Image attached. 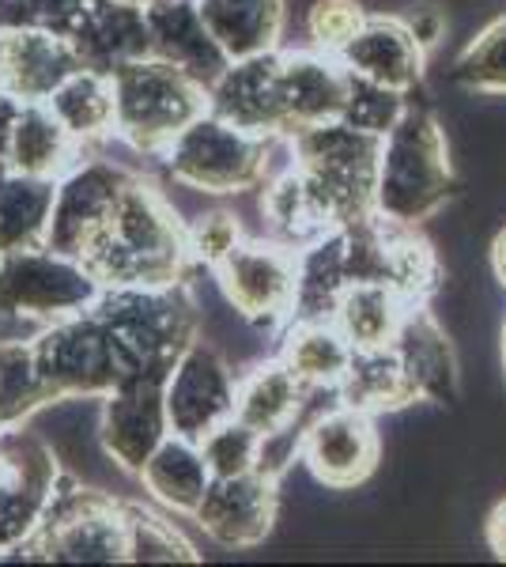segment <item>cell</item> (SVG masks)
<instances>
[{
  "mask_svg": "<svg viewBox=\"0 0 506 567\" xmlns=\"http://www.w3.org/2000/svg\"><path fill=\"white\" fill-rule=\"evenodd\" d=\"M291 148H296V167L314 186L337 227L374 213L382 136L363 133L337 117V122L299 130L291 136Z\"/></svg>",
  "mask_w": 506,
  "mask_h": 567,
  "instance_id": "52a82bcc",
  "label": "cell"
},
{
  "mask_svg": "<svg viewBox=\"0 0 506 567\" xmlns=\"http://www.w3.org/2000/svg\"><path fill=\"white\" fill-rule=\"evenodd\" d=\"M352 284L348 272L344 231L333 227L321 239L299 250V284H296V315L291 322H333L340 296Z\"/></svg>",
  "mask_w": 506,
  "mask_h": 567,
  "instance_id": "4316f807",
  "label": "cell"
},
{
  "mask_svg": "<svg viewBox=\"0 0 506 567\" xmlns=\"http://www.w3.org/2000/svg\"><path fill=\"white\" fill-rule=\"evenodd\" d=\"M61 477L58 451L27 424L0 432V556H16L39 534Z\"/></svg>",
  "mask_w": 506,
  "mask_h": 567,
  "instance_id": "8fae6325",
  "label": "cell"
},
{
  "mask_svg": "<svg viewBox=\"0 0 506 567\" xmlns=\"http://www.w3.org/2000/svg\"><path fill=\"white\" fill-rule=\"evenodd\" d=\"M114 84V136L141 155H163L193 117L208 110V87L159 58L128 61Z\"/></svg>",
  "mask_w": 506,
  "mask_h": 567,
  "instance_id": "277c9868",
  "label": "cell"
},
{
  "mask_svg": "<svg viewBox=\"0 0 506 567\" xmlns=\"http://www.w3.org/2000/svg\"><path fill=\"white\" fill-rule=\"evenodd\" d=\"M344 99L348 69L340 65L333 53H280V114L288 136L321 122H337L344 114Z\"/></svg>",
  "mask_w": 506,
  "mask_h": 567,
  "instance_id": "ac0fdd59",
  "label": "cell"
},
{
  "mask_svg": "<svg viewBox=\"0 0 506 567\" xmlns=\"http://www.w3.org/2000/svg\"><path fill=\"white\" fill-rule=\"evenodd\" d=\"M454 80L468 91L506 95V16L487 23L454 61Z\"/></svg>",
  "mask_w": 506,
  "mask_h": 567,
  "instance_id": "e575fe53",
  "label": "cell"
},
{
  "mask_svg": "<svg viewBox=\"0 0 506 567\" xmlns=\"http://www.w3.org/2000/svg\"><path fill=\"white\" fill-rule=\"evenodd\" d=\"M337 393L344 405H355L371 416L416 401L409 390V379H404V368H401L393 344L390 349H352V363H348Z\"/></svg>",
  "mask_w": 506,
  "mask_h": 567,
  "instance_id": "4dcf8cb0",
  "label": "cell"
},
{
  "mask_svg": "<svg viewBox=\"0 0 506 567\" xmlns=\"http://www.w3.org/2000/svg\"><path fill=\"white\" fill-rule=\"evenodd\" d=\"M492 272H495V280L506 288V227H499L495 239H492Z\"/></svg>",
  "mask_w": 506,
  "mask_h": 567,
  "instance_id": "7bdbcfd3",
  "label": "cell"
},
{
  "mask_svg": "<svg viewBox=\"0 0 506 567\" xmlns=\"http://www.w3.org/2000/svg\"><path fill=\"white\" fill-rule=\"evenodd\" d=\"M144 16H148L152 58L182 69L200 87H211L231 65V58L219 50V42L200 20L197 0H163L155 8H144Z\"/></svg>",
  "mask_w": 506,
  "mask_h": 567,
  "instance_id": "7402d4cb",
  "label": "cell"
},
{
  "mask_svg": "<svg viewBox=\"0 0 506 567\" xmlns=\"http://www.w3.org/2000/svg\"><path fill=\"white\" fill-rule=\"evenodd\" d=\"M122 4H133V8H155V4H163V0H122Z\"/></svg>",
  "mask_w": 506,
  "mask_h": 567,
  "instance_id": "ee69618b",
  "label": "cell"
},
{
  "mask_svg": "<svg viewBox=\"0 0 506 567\" xmlns=\"http://www.w3.org/2000/svg\"><path fill=\"white\" fill-rule=\"evenodd\" d=\"M242 239V224L231 208H208L186 219V250L197 269H216Z\"/></svg>",
  "mask_w": 506,
  "mask_h": 567,
  "instance_id": "74e56055",
  "label": "cell"
},
{
  "mask_svg": "<svg viewBox=\"0 0 506 567\" xmlns=\"http://www.w3.org/2000/svg\"><path fill=\"white\" fill-rule=\"evenodd\" d=\"M321 390H307L296 374L288 371V363L280 355H265V360H254L246 371H238V393H235V416L242 424H250L254 432L272 435L288 424H310L326 405H314Z\"/></svg>",
  "mask_w": 506,
  "mask_h": 567,
  "instance_id": "e0dca14e",
  "label": "cell"
},
{
  "mask_svg": "<svg viewBox=\"0 0 506 567\" xmlns=\"http://www.w3.org/2000/svg\"><path fill=\"white\" fill-rule=\"evenodd\" d=\"M91 310L110 326L133 371L159 360H178V352L197 341L200 329V315L186 280L167 284V288H103Z\"/></svg>",
  "mask_w": 506,
  "mask_h": 567,
  "instance_id": "ba28073f",
  "label": "cell"
},
{
  "mask_svg": "<svg viewBox=\"0 0 506 567\" xmlns=\"http://www.w3.org/2000/svg\"><path fill=\"white\" fill-rule=\"evenodd\" d=\"M42 379L58 398H106L125 374H133V363L125 360L122 344L114 341L110 326L95 310L61 318L34 333Z\"/></svg>",
  "mask_w": 506,
  "mask_h": 567,
  "instance_id": "9c48e42d",
  "label": "cell"
},
{
  "mask_svg": "<svg viewBox=\"0 0 506 567\" xmlns=\"http://www.w3.org/2000/svg\"><path fill=\"white\" fill-rule=\"evenodd\" d=\"M423 58L427 50L412 39L401 16H366L355 39L337 53V61L352 76L374 80L382 87L412 95L423 84Z\"/></svg>",
  "mask_w": 506,
  "mask_h": 567,
  "instance_id": "d6986e66",
  "label": "cell"
},
{
  "mask_svg": "<svg viewBox=\"0 0 506 567\" xmlns=\"http://www.w3.org/2000/svg\"><path fill=\"white\" fill-rule=\"evenodd\" d=\"M366 12L359 0H314L307 8V34L321 53H337L355 39V31L363 27Z\"/></svg>",
  "mask_w": 506,
  "mask_h": 567,
  "instance_id": "f35d334b",
  "label": "cell"
},
{
  "mask_svg": "<svg viewBox=\"0 0 506 567\" xmlns=\"http://www.w3.org/2000/svg\"><path fill=\"white\" fill-rule=\"evenodd\" d=\"M16 556L50 564H125V499L64 473L42 529Z\"/></svg>",
  "mask_w": 506,
  "mask_h": 567,
  "instance_id": "8992f818",
  "label": "cell"
},
{
  "mask_svg": "<svg viewBox=\"0 0 506 567\" xmlns=\"http://www.w3.org/2000/svg\"><path fill=\"white\" fill-rule=\"evenodd\" d=\"M276 136L280 133H250L205 110L174 136L159 159L174 186L205 197H235L246 189H261V182L272 175Z\"/></svg>",
  "mask_w": 506,
  "mask_h": 567,
  "instance_id": "3957f363",
  "label": "cell"
},
{
  "mask_svg": "<svg viewBox=\"0 0 506 567\" xmlns=\"http://www.w3.org/2000/svg\"><path fill=\"white\" fill-rule=\"evenodd\" d=\"M238 371L224 349L211 341H189L167 374V416L171 432L205 439L211 427L235 416Z\"/></svg>",
  "mask_w": 506,
  "mask_h": 567,
  "instance_id": "9a60e30c",
  "label": "cell"
},
{
  "mask_svg": "<svg viewBox=\"0 0 506 567\" xmlns=\"http://www.w3.org/2000/svg\"><path fill=\"white\" fill-rule=\"evenodd\" d=\"M174 360L148 363L125 374L106 398H99V446L122 473H141L152 451L171 435L167 374Z\"/></svg>",
  "mask_w": 506,
  "mask_h": 567,
  "instance_id": "7c38bea8",
  "label": "cell"
},
{
  "mask_svg": "<svg viewBox=\"0 0 506 567\" xmlns=\"http://www.w3.org/2000/svg\"><path fill=\"white\" fill-rule=\"evenodd\" d=\"M409 99L412 95H404V91L382 87V84H374V80H363L348 72V99H344L340 122L355 125V130H363V133L385 136L401 122L404 110H409Z\"/></svg>",
  "mask_w": 506,
  "mask_h": 567,
  "instance_id": "d590c367",
  "label": "cell"
},
{
  "mask_svg": "<svg viewBox=\"0 0 506 567\" xmlns=\"http://www.w3.org/2000/svg\"><path fill=\"white\" fill-rule=\"evenodd\" d=\"M69 45L76 50L80 69L114 76L128 61L152 58L148 16H144V8L122 4V0H103V4L80 23V31L72 34Z\"/></svg>",
  "mask_w": 506,
  "mask_h": 567,
  "instance_id": "603a6c76",
  "label": "cell"
},
{
  "mask_svg": "<svg viewBox=\"0 0 506 567\" xmlns=\"http://www.w3.org/2000/svg\"><path fill=\"white\" fill-rule=\"evenodd\" d=\"M106 288H167L189 272L186 219L152 178L133 175L110 227L84 254Z\"/></svg>",
  "mask_w": 506,
  "mask_h": 567,
  "instance_id": "6da1fadb",
  "label": "cell"
},
{
  "mask_svg": "<svg viewBox=\"0 0 506 567\" xmlns=\"http://www.w3.org/2000/svg\"><path fill=\"white\" fill-rule=\"evenodd\" d=\"M200 451H205L211 477H238V473H250L261 465V432L231 416L200 439Z\"/></svg>",
  "mask_w": 506,
  "mask_h": 567,
  "instance_id": "8d00e7d4",
  "label": "cell"
},
{
  "mask_svg": "<svg viewBox=\"0 0 506 567\" xmlns=\"http://www.w3.org/2000/svg\"><path fill=\"white\" fill-rule=\"evenodd\" d=\"M484 537H487V548L495 553V560L506 564V496L495 503L492 515L484 523Z\"/></svg>",
  "mask_w": 506,
  "mask_h": 567,
  "instance_id": "b9f144b4",
  "label": "cell"
},
{
  "mask_svg": "<svg viewBox=\"0 0 506 567\" xmlns=\"http://www.w3.org/2000/svg\"><path fill=\"white\" fill-rule=\"evenodd\" d=\"M103 288L95 269L76 254H61L53 246L0 254V322L42 329L91 310Z\"/></svg>",
  "mask_w": 506,
  "mask_h": 567,
  "instance_id": "5b68a950",
  "label": "cell"
},
{
  "mask_svg": "<svg viewBox=\"0 0 506 567\" xmlns=\"http://www.w3.org/2000/svg\"><path fill=\"white\" fill-rule=\"evenodd\" d=\"M125 560H133V564H197L200 556L167 515L144 507V503H125Z\"/></svg>",
  "mask_w": 506,
  "mask_h": 567,
  "instance_id": "836d02e7",
  "label": "cell"
},
{
  "mask_svg": "<svg viewBox=\"0 0 506 567\" xmlns=\"http://www.w3.org/2000/svg\"><path fill=\"white\" fill-rule=\"evenodd\" d=\"M141 488L148 492L152 503H159L171 515H189L200 507L208 484H211V470L205 462V451H200L197 439L186 435H167L159 446L152 451V458L141 465L136 473Z\"/></svg>",
  "mask_w": 506,
  "mask_h": 567,
  "instance_id": "cb8c5ba5",
  "label": "cell"
},
{
  "mask_svg": "<svg viewBox=\"0 0 506 567\" xmlns=\"http://www.w3.org/2000/svg\"><path fill=\"white\" fill-rule=\"evenodd\" d=\"M23 99H16L12 91L0 87V171H8V144H12V130L20 122Z\"/></svg>",
  "mask_w": 506,
  "mask_h": 567,
  "instance_id": "60d3db41",
  "label": "cell"
},
{
  "mask_svg": "<svg viewBox=\"0 0 506 567\" xmlns=\"http://www.w3.org/2000/svg\"><path fill=\"white\" fill-rule=\"evenodd\" d=\"M208 110L250 133H283L280 114V50L231 61L208 87ZM288 136V133H283Z\"/></svg>",
  "mask_w": 506,
  "mask_h": 567,
  "instance_id": "ffe728a7",
  "label": "cell"
},
{
  "mask_svg": "<svg viewBox=\"0 0 506 567\" xmlns=\"http://www.w3.org/2000/svg\"><path fill=\"white\" fill-rule=\"evenodd\" d=\"M454 197V163L446 130L431 103L409 99L401 122L382 136L374 213L390 224L420 227Z\"/></svg>",
  "mask_w": 506,
  "mask_h": 567,
  "instance_id": "7a4b0ae2",
  "label": "cell"
},
{
  "mask_svg": "<svg viewBox=\"0 0 506 567\" xmlns=\"http://www.w3.org/2000/svg\"><path fill=\"white\" fill-rule=\"evenodd\" d=\"M58 182L0 171V254L45 246Z\"/></svg>",
  "mask_w": 506,
  "mask_h": 567,
  "instance_id": "f1b7e54d",
  "label": "cell"
},
{
  "mask_svg": "<svg viewBox=\"0 0 506 567\" xmlns=\"http://www.w3.org/2000/svg\"><path fill=\"white\" fill-rule=\"evenodd\" d=\"M503 371H506V322H503Z\"/></svg>",
  "mask_w": 506,
  "mask_h": 567,
  "instance_id": "f6af8a7d",
  "label": "cell"
},
{
  "mask_svg": "<svg viewBox=\"0 0 506 567\" xmlns=\"http://www.w3.org/2000/svg\"><path fill=\"white\" fill-rule=\"evenodd\" d=\"M404 23H409L412 39H416L423 50H431V45H438L446 39V12L435 4H420L412 16H401Z\"/></svg>",
  "mask_w": 506,
  "mask_h": 567,
  "instance_id": "ab89813d",
  "label": "cell"
},
{
  "mask_svg": "<svg viewBox=\"0 0 506 567\" xmlns=\"http://www.w3.org/2000/svg\"><path fill=\"white\" fill-rule=\"evenodd\" d=\"M53 401L50 386L42 379L34 337H4L0 341V432L23 427Z\"/></svg>",
  "mask_w": 506,
  "mask_h": 567,
  "instance_id": "d6a6232c",
  "label": "cell"
},
{
  "mask_svg": "<svg viewBox=\"0 0 506 567\" xmlns=\"http://www.w3.org/2000/svg\"><path fill=\"white\" fill-rule=\"evenodd\" d=\"M412 303H404L390 284H348L333 322L352 349H390Z\"/></svg>",
  "mask_w": 506,
  "mask_h": 567,
  "instance_id": "f546056e",
  "label": "cell"
},
{
  "mask_svg": "<svg viewBox=\"0 0 506 567\" xmlns=\"http://www.w3.org/2000/svg\"><path fill=\"white\" fill-rule=\"evenodd\" d=\"M276 515H280V477L250 470L238 477H211L205 499L193 511V523L224 548H254L272 534Z\"/></svg>",
  "mask_w": 506,
  "mask_h": 567,
  "instance_id": "2e32d148",
  "label": "cell"
},
{
  "mask_svg": "<svg viewBox=\"0 0 506 567\" xmlns=\"http://www.w3.org/2000/svg\"><path fill=\"white\" fill-rule=\"evenodd\" d=\"M133 175L136 171L114 159H80L69 175L58 178L45 246L84 258L99 235L110 227L117 200H122Z\"/></svg>",
  "mask_w": 506,
  "mask_h": 567,
  "instance_id": "4fadbf2b",
  "label": "cell"
},
{
  "mask_svg": "<svg viewBox=\"0 0 506 567\" xmlns=\"http://www.w3.org/2000/svg\"><path fill=\"white\" fill-rule=\"evenodd\" d=\"M276 355L307 390H337L352 363V344L337 322H288Z\"/></svg>",
  "mask_w": 506,
  "mask_h": 567,
  "instance_id": "83f0119b",
  "label": "cell"
},
{
  "mask_svg": "<svg viewBox=\"0 0 506 567\" xmlns=\"http://www.w3.org/2000/svg\"><path fill=\"white\" fill-rule=\"evenodd\" d=\"M197 12L231 61L272 53L283 31V0H197Z\"/></svg>",
  "mask_w": 506,
  "mask_h": 567,
  "instance_id": "484cf974",
  "label": "cell"
},
{
  "mask_svg": "<svg viewBox=\"0 0 506 567\" xmlns=\"http://www.w3.org/2000/svg\"><path fill=\"white\" fill-rule=\"evenodd\" d=\"M397 360L409 379V390L416 401H435V405H454L462 393V374H457V355L450 344L443 322L427 310V303L409 307L401 322V333L393 341Z\"/></svg>",
  "mask_w": 506,
  "mask_h": 567,
  "instance_id": "44dd1931",
  "label": "cell"
},
{
  "mask_svg": "<svg viewBox=\"0 0 506 567\" xmlns=\"http://www.w3.org/2000/svg\"><path fill=\"white\" fill-rule=\"evenodd\" d=\"M382 458V435L374 416L355 405L333 401L310 420L302 432V465L321 488L352 492L359 488Z\"/></svg>",
  "mask_w": 506,
  "mask_h": 567,
  "instance_id": "5bb4252c",
  "label": "cell"
},
{
  "mask_svg": "<svg viewBox=\"0 0 506 567\" xmlns=\"http://www.w3.org/2000/svg\"><path fill=\"white\" fill-rule=\"evenodd\" d=\"M80 159H84V144L64 130L58 114L45 103H23L20 122L12 130V144H8V171L58 182Z\"/></svg>",
  "mask_w": 506,
  "mask_h": 567,
  "instance_id": "d4e9b609",
  "label": "cell"
},
{
  "mask_svg": "<svg viewBox=\"0 0 506 567\" xmlns=\"http://www.w3.org/2000/svg\"><path fill=\"white\" fill-rule=\"evenodd\" d=\"M58 122L76 136L80 144H95L114 136V84L103 72L76 69L64 84L45 99Z\"/></svg>",
  "mask_w": 506,
  "mask_h": 567,
  "instance_id": "1f68e13d",
  "label": "cell"
},
{
  "mask_svg": "<svg viewBox=\"0 0 506 567\" xmlns=\"http://www.w3.org/2000/svg\"><path fill=\"white\" fill-rule=\"evenodd\" d=\"M224 303L257 333H276L296 315L299 250L276 239H242L211 269Z\"/></svg>",
  "mask_w": 506,
  "mask_h": 567,
  "instance_id": "30bf717a",
  "label": "cell"
}]
</instances>
